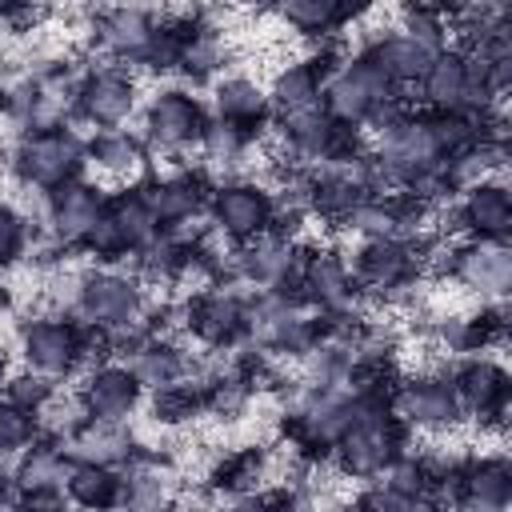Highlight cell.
Listing matches in <instances>:
<instances>
[{"label":"cell","instance_id":"74e56055","mask_svg":"<svg viewBox=\"0 0 512 512\" xmlns=\"http://www.w3.org/2000/svg\"><path fill=\"white\" fill-rule=\"evenodd\" d=\"M36 440V416L12 408L8 400H0V452H16L24 444Z\"/></svg>","mask_w":512,"mask_h":512},{"label":"cell","instance_id":"8d00e7d4","mask_svg":"<svg viewBox=\"0 0 512 512\" xmlns=\"http://www.w3.org/2000/svg\"><path fill=\"white\" fill-rule=\"evenodd\" d=\"M84 248H88L92 256H100V260H120V256H128V240H124L116 216L108 212V204H104L100 220L92 224V232L84 236Z\"/></svg>","mask_w":512,"mask_h":512},{"label":"cell","instance_id":"3957f363","mask_svg":"<svg viewBox=\"0 0 512 512\" xmlns=\"http://www.w3.org/2000/svg\"><path fill=\"white\" fill-rule=\"evenodd\" d=\"M320 96H324V112L340 124V128H364L368 124V116L384 104V100H392V96H400L364 56H356V60H348V64H340L328 80H324V88H320Z\"/></svg>","mask_w":512,"mask_h":512},{"label":"cell","instance_id":"836d02e7","mask_svg":"<svg viewBox=\"0 0 512 512\" xmlns=\"http://www.w3.org/2000/svg\"><path fill=\"white\" fill-rule=\"evenodd\" d=\"M252 140H256L252 132L236 128V124H224V120H212L204 128V136H200V152H204V160L212 168H236Z\"/></svg>","mask_w":512,"mask_h":512},{"label":"cell","instance_id":"d590c367","mask_svg":"<svg viewBox=\"0 0 512 512\" xmlns=\"http://www.w3.org/2000/svg\"><path fill=\"white\" fill-rule=\"evenodd\" d=\"M4 400L12 408L28 412V416H40L48 408V400H52V380L40 376V372H16L8 380V388H4Z\"/></svg>","mask_w":512,"mask_h":512},{"label":"cell","instance_id":"b9f144b4","mask_svg":"<svg viewBox=\"0 0 512 512\" xmlns=\"http://www.w3.org/2000/svg\"><path fill=\"white\" fill-rule=\"evenodd\" d=\"M8 492H12V476H8L4 468H0V504L8 500Z\"/></svg>","mask_w":512,"mask_h":512},{"label":"cell","instance_id":"30bf717a","mask_svg":"<svg viewBox=\"0 0 512 512\" xmlns=\"http://www.w3.org/2000/svg\"><path fill=\"white\" fill-rule=\"evenodd\" d=\"M188 332L208 348H228L248 332V304L236 292H204L184 308Z\"/></svg>","mask_w":512,"mask_h":512},{"label":"cell","instance_id":"ac0fdd59","mask_svg":"<svg viewBox=\"0 0 512 512\" xmlns=\"http://www.w3.org/2000/svg\"><path fill=\"white\" fill-rule=\"evenodd\" d=\"M460 224L472 232V240H504L512 224V200L500 180H480L460 200Z\"/></svg>","mask_w":512,"mask_h":512},{"label":"cell","instance_id":"83f0119b","mask_svg":"<svg viewBox=\"0 0 512 512\" xmlns=\"http://www.w3.org/2000/svg\"><path fill=\"white\" fill-rule=\"evenodd\" d=\"M72 460H84V464H124L132 460V436L120 432V424H100V420H88L76 436H72Z\"/></svg>","mask_w":512,"mask_h":512},{"label":"cell","instance_id":"8992f818","mask_svg":"<svg viewBox=\"0 0 512 512\" xmlns=\"http://www.w3.org/2000/svg\"><path fill=\"white\" fill-rule=\"evenodd\" d=\"M420 268V252L412 240L404 236H388V240H364L356 248V256L348 260L352 284L356 288H372V292H392L412 284Z\"/></svg>","mask_w":512,"mask_h":512},{"label":"cell","instance_id":"f1b7e54d","mask_svg":"<svg viewBox=\"0 0 512 512\" xmlns=\"http://www.w3.org/2000/svg\"><path fill=\"white\" fill-rule=\"evenodd\" d=\"M88 156L104 176H116V180H128L144 168V144L128 132H100L88 144Z\"/></svg>","mask_w":512,"mask_h":512},{"label":"cell","instance_id":"d6986e66","mask_svg":"<svg viewBox=\"0 0 512 512\" xmlns=\"http://www.w3.org/2000/svg\"><path fill=\"white\" fill-rule=\"evenodd\" d=\"M136 192H140V200L148 204V212L156 216L160 228L184 224L204 208V188L192 176H160V180H148Z\"/></svg>","mask_w":512,"mask_h":512},{"label":"cell","instance_id":"484cf974","mask_svg":"<svg viewBox=\"0 0 512 512\" xmlns=\"http://www.w3.org/2000/svg\"><path fill=\"white\" fill-rule=\"evenodd\" d=\"M132 376H136V384L140 388H164V384H176V380H184V372H188V360H184V352L176 348V344H164V340H140L136 348H132V364H124Z\"/></svg>","mask_w":512,"mask_h":512},{"label":"cell","instance_id":"d4e9b609","mask_svg":"<svg viewBox=\"0 0 512 512\" xmlns=\"http://www.w3.org/2000/svg\"><path fill=\"white\" fill-rule=\"evenodd\" d=\"M216 112L224 124H236L256 136L260 132L256 124H264V112H268V92L248 76H228L216 84Z\"/></svg>","mask_w":512,"mask_h":512},{"label":"cell","instance_id":"7402d4cb","mask_svg":"<svg viewBox=\"0 0 512 512\" xmlns=\"http://www.w3.org/2000/svg\"><path fill=\"white\" fill-rule=\"evenodd\" d=\"M64 492L76 508L84 512H108L120 504V492H124V476H116V468H104V464H84V460H72L68 468V480H64Z\"/></svg>","mask_w":512,"mask_h":512},{"label":"cell","instance_id":"8fae6325","mask_svg":"<svg viewBox=\"0 0 512 512\" xmlns=\"http://www.w3.org/2000/svg\"><path fill=\"white\" fill-rule=\"evenodd\" d=\"M448 268L464 288L480 296H504L512 284V256L504 240H468L448 252Z\"/></svg>","mask_w":512,"mask_h":512},{"label":"cell","instance_id":"5b68a950","mask_svg":"<svg viewBox=\"0 0 512 512\" xmlns=\"http://www.w3.org/2000/svg\"><path fill=\"white\" fill-rule=\"evenodd\" d=\"M388 412L412 428H424V432H444V428H456L460 424V400L452 392V380L444 376H416V380H404L392 400H388Z\"/></svg>","mask_w":512,"mask_h":512},{"label":"cell","instance_id":"cb8c5ba5","mask_svg":"<svg viewBox=\"0 0 512 512\" xmlns=\"http://www.w3.org/2000/svg\"><path fill=\"white\" fill-rule=\"evenodd\" d=\"M68 468H72V456L60 448V444H36L20 472H16V488L28 496V500H44V496H56L68 480Z\"/></svg>","mask_w":512,"mask_h":512},{"label":"cell","instance_id":"1f68e13d","mask_svg":"<svg viewBox=\"0 0 512 512\" xmlns=\"http://www.w3.org/2000/svg\"><path fill=\"white\" fill-rule=\"evenodd\" d=\"M168 496H172L168 472L144 464V468H132V472L124 476L120 504H124V512H164V508H168Z\"/></svg>","mask_w":512,"mask_h":512},{"label":"cell","instance_id":"60d3db41","mask_svg":"<svg viewBox=\"0 0 512 512\" xmlns=\"http://www.w3.org/2000/svg\"><path fill=\"white\" fill-rule=\"evenodd\" d=\"M228 512H280V500L276 496H240V500H232Z\"/></svg>","mask_w":512,"mask_h":512},{"label":"cell","instance_id":"d6a6232c","mask_svg":"<svg viewBox=\"0 0 512 512\" xmlns=\"http://www.w3.org/2000/svg\"><path fill=\"white\" fill-rule=\"evenodd\" d=\"M280 20L304 36H332L348 20V8L332 0H288L280 4Z\"/></svg>","mask_w":512,"mask_h":512},{"label":"cell","instance_id":"6da1fadb","mask_svg":"<svg viewBox=\"0 0 512 512\" xmlns=\"http://www.w3.org/2000/svg\"><path fill=\"white\" fill-rule=\"evenodd\" d=\"M88 160V148L68 132V128H56V132H28L12 156V172L28 184V188H44L48 196L64 184H72L80 176Z\"/></svg>","mask_w":512,"mask_h":512},{"label":"cell","instance_id":"4dcf8cb0","mask_svg":"<svg viewBox=\"0 0 512 512\" xmlns=\"http://www.w3.org/2000/svg\"><path fill=\"white\" fill-rule=\"evenodd\" d=\"M208 408V384H192V380H176L152 392V416L160 424H184L192 416H200Z\"/></svg>","mask_w":512,"mask_h":512},{"label":"cell","instance_id":"603a6c76","mask_svg":"<svg viewBox=\"0 0 512 512\" xmlns=\"http://www.w3.org/2000/svg\"><path fill=\"white\" fill-rule=\"evenodd\" d=\"M152 28H156V24L148 20V12H140V8H112V12H104V16L96 20V40H100V48H104L108 56L140 60V52H144Z\"/></svg>","mask_w":512,"mask_h":512},{"label":"cell","instance_id":"ee69618b","mask_svg":"<svg viewBox=\"0 0 512 512\" xmlns=\"http://www.w3.org/2000/svg\"><path fill=\"white\" fill-rule=\"evenodd\" d=\"M0 372H4V364H0Z\"/></svg>","mask_w":512,"mask_h":512},{"label":"cell","instance_id":"52a82bcc","mask_svg":"<svg viewBox=\"0 0 512 512\" xmlns=\"http://www.w3.org/2000/svg\"><path fill=\"white\" fill-rule=\"evenodd\" d=\"M76 308L92 328H128L140 312V284L120 272H88L76 284Z\"/></svg>","mask_w":512,"mask_h":512},{"label":"cell","instance_id":"e0dca14e","mask_svg":"<svg viewBox=\"0 0 512 512\" xmlns=\"http://www.w3.org/2000/svg\"><path fill=\"white\" fill-rule=\"evenodd\" d=\"M364 60L400 92V88L424 80V72H428V64H432V52L420 48L416 40H408V36L396 28V32H388V36H376V40L364 48Z\"/></svg>","mask_w":512,"mask_h":512},{"label":"cell","instance_id":"ab89813d","mask_svg":"<svg viewBox=\"0 0 512 512\" xmlns=\"http://www.w3.org/2000/svg\"><path fill=\"white\" fill-rule=\"evenodd\" d=\"M364 512H412L416 508V500L412 496H404V492H396L392 484H384V480H376L368 492H364V500H356Z\"/></svg>","mask_w":512,"mask_h":512},{"label":"cell","instance_id":"e575fe53","mask_svg":"<svg viewBox=\"0 0 512 512\" xmlns=\"http://www.w3.org/2000/svg\"><path fill=\"white\" fill-rule=\"evenodd\" d=\"M260 472H264V456L256 448H240V452H232V456H224L216 464L212 488L216 492H244L248 496V488L260 480Z\"/></svg>","mask_w":512,"mask_h":512},{"label":"cell","instance_id":"5bb4252c","mask_svg":"<svg viewBox=\"0 0 512 512\" xmlns=\"http://www.w3.org/2000/svg\"><path fill=\"white\" fill-rule=\"evenodd\" d=\"M104 192L96 184L72 180L64 188H56L48 196V220H52V236L56 244H84V236L92 232V224L104 212Z\"/></svg>","mask_w":512,"mask_h":512},{"label":"cell","instance_id":"2e32d148","mask_svg":"<svg viewBox=\"0 0 512 512\" xmlns=\"http://www.w3.org/2000/svg\"><path fill=\"white\" fill-rule=\"evenodd\" d=\"M80 400H84V408H88V420L120 424V420L140 404V384H136V376H132L124 364H104V368H96V372L84 380Z\"/></svg>","mask_w":512,"mask_h":512},{"label":"cell","instance_id":"277c9868","mask_svg":"<svg viewBox=\"0 0 512 512\" xmlns=\"http://www.w3.org/2000/svg\"><path fill=\"white\" fill-rule=\"evenodd\" d=\"M212 224L220 236L236 240V244H248L256 236H264L276 220V204H272V192H264L260 184H248V180H236V184H220L212 192Z\"/></svg>","mask_w":512,"mask_h":512},{"label":"cell","instance_id":"7a4b0ae2","mask_svg":"<svg viewBox=\"0 0 512 512\" xmlns=\"http://www.w3.org/2000/svg\"><path fill=\"white\" fill-rule=\"evenodd\" d=\"M400 444H404V428L400 420L384 408V412H372V416H360L340 440H336V464L344 476H356V480H376L384 476L396 460H400Z\"/></svg>","mask_w":512,"mask_h":512},{"label":"cell","instance_id":"7c38bea8","mask_svg":"<svg viewBox=\"0 0 512 512\" xmlns=\"http://www.w3.org/2000/svg\"><path fill=\"white\" fill-rule=\"evenodd\" d=\"M132 108H136V84L116 68L92 72L76 88V112L96 128L116 132V124H124L132 116Z\"/></svg>","mask_w":512,"mask_h":512},{"label":"cell","instance_id":"f35d334b","mask_svg":"<svg viewBox=\"0 0 512 512\" xmlns=\"http://www.w3.org/2000/svg\"><path fill=\"white\" fill-rule=\"evenodd\" d=\"M24 244H28V220L16 208L0 204V264H12L24 252Z\"/></svg>","mask_w":512,"mask_h":512},{"label":"cell","instance_id":"9c48e42d","mask_svg":"<svg viewBox=\"0 0 512 512\" xmlns=\"http://www.w3.org/2000/svg\"><path fill=\"white\" fill-rule=\"evenodd\" d=\"M144 128H148V140L164 152H184L192 144H200L208 120H204V108L188 96V92H156L144 108Z\"/></svg>","mask_w":512,"mask_h":512},{"label":"cell","instance_id":"44dd1931","mask_svg":"<svg viewBox=\"0 0 512 512\" xmlns=\"http://www.w3.org/2000/svg\"><path fill=\"white\" fill-rule=\"evenodd\" d=\"M460 488H464V504L488 508V512H504L508 496H512V468H508L504 456L468 460L464 472H460Z\"/></svg>","mask_w":512,"mask_h":512},{"label":"cell","instance_id":"ffe728a7","mask_svg":"<svg viewBox=\"0 0 512 512\" xmlns=\"http://www.w3.org/2000/svg\"><path fill=\"white\" fill-rule=\"evenodd\" d=\"M420 88H424V100L440 116L444 112H464V96H468V60H464V52H456V48L436 52Z\"/></svg>","mask_w":512,"mask_h":512},{"label":"cell","instance_id":"4fadbf2b","mask_svg":"<svg viewBox=\"0 0 512 512\" xmlns=\"http://www.w3.org/2000/svg\"><path fill=\"white\" fill-rule=\"evenodd\" d=\"M452 392L460 400V412L496 420V416H504V404H508V372L488 356H472L468 364L456 368Z\"/></svg>","mask_w":512,"mask_h":512},{"label":"cell","instance_id":"4316f807","mask_svg":"<svg viewBox=\"0 0 512 512\" xmlns=\"http://www.w3.org/2000/svg\"><path fill=\"white\" fill-rule=\"evenodd\" d=\"M320 88H324V76L316 72V64L312 60H292L288 68L276 72L268 100L280 108V116H292V112L316 108L320 104Z\"/></svg>","mask_w":512,"mask_h":512},{"label":"cell","instance_id":"9a60e30c","mask_svg":"<svg viewBox=\"0 0 512 512\" xmlns=\"http://www.w3.org/2000/svg\"><path fill=\"white\" fill-rule=\"evenodd\" d=\"M300 296H308L312 304H320L324 312H344L356 296L348 260L340 252L316 248L300 260Z\"/></svg>","mask_w":512,"mask_h":512},{"label":"cell","instance_id":"ba28073f","mask_svg":"<svg viewBox=\"0 0 512 512\" xmlns=\"http://www.w3.org/2000/svg\"><path fill=\"white\" fill-rule=\"evenodd\" d=\"M20 352H24L28 372H40L48 380L72 376L76 364L84 360L80 324H72V320H32L20 336Z\"/></svg>","mask_w":512,"mask_h":512},{"label":"cell","instance_id":"7bdbcfd3","mask_svg":"<svg viewBox=\"0 0 512 512\" xmlns=\"http://www.w3.org/2000/svg\"><path fill=\"white\" fill-rule=\"evenodd\" d=\"M328 512H364L360 504H336V508H328Z\"/></svg>","mask_w":512,"mask_h":512},{"label":"cell","instance_id":"f546056e","mask_svg":"<svg viewBox=\"0 0 512 512\" xmlns=\"http://www.w3.org/2000/svg\"><path fill=\"white\" fill-rule=\"evenodd\" d=\"M108 212L116 216L124 240H128V252H144L152 240L164 236V228L156 224V216L148 212V204L140 200V192H120L108 200Z\"/></svg>","mask_w":512,"mask_h":512}]
</instances>
